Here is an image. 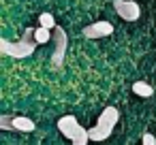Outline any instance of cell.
<instances>
[{
	"label": "cell",
	"mask_w": 156,
	"mask_h": 145,
	"mask_svg": "<svg viewBox=\"0 0 156 145\" xmlns=\"http://www.w3.org/2000/svg\"><path fill=\"white\" fill-rule=\"evenodd\" d=\"M37 41H34V28H26L20 41H0V54L2 56H11V58H28L34 54Z\"/></svg>",
	"instance_id": "obj_1"
},
{
	"label": "cell",
	"mask_w": 156,
	"mask_h": 145,
	"mask_svg": "<svg viewBox=\"0 0 156 145\" xmlns=\"http://www.w3.org/2000/svg\"><path fill=\"white\" fill-rule=\"evenodd\" d=\"M118 119H120L118 109H115V107H105V111L98 115L96 126L88 128V132H90V141H105V139L113 132Z\"/></svg>",
	"instance_id": "obj_2"
},
{
	"label": "cell",
	"mask_w": 156,
	"mask_h": 145,
	"mask_svg": "<svg viewBox=\"0 0 156 145\" xmlns=\"http://www.w3.org/2000/svg\"><path fill=\"white\" fill-rule=\"evenodd\" d=\"M66 47H69V36H66V30L56 26L54 28V56H51V64L56 68L62 66L64 62V56H66Z\"/></svg>",
	"instance_id": "obj_3"
},
{
	"label": "cell",
	"mask_w": 156,
	"mask_h": 145,
	"mask_svg": "<svg viewBox=\"0 0 156 145\" xmlns=\"http://www.w3.org/2000/svg\"><path fill=\"white\" fill-rule=\"evenodd\" d=\"M113 9L124 22H137L141 15V9L135 0H113Z\"/></svg>",
	"instance_id": "obj_4"
},
{
	"label": "cell",
	"mask_w": 156,
	"mask_h": 145,
	"mask_svg": "<svg viewBox=\"0 0 156 145\" xmlns=\"http://www.w3.org/2000/svg\"><path fill=\"white\" fill-rule=\"evenodd\" d=\"M111 32H113V26L109 22H94V24L83 28V36L86 39H105Z\"/></svg>",
	"instance_id": "obj_5"
},
{
	"label": "cell",
	"mask_w": 156,
	"mask_h": 145,
	"mask_svg": "<svg viewBox=\"0 0 156 145\" xmlns=\"http://www.w3.org/2000/svg\"><path fill=\"white\" fill-rule=\"evenodd\" d=\"M77 128H79V122H77L75 115H62V117L58 119V130H60L66 139H73V134L77 132Z\"/></svg>",
	"instance_id": "obj_6"
},
{
	"label": "cell",
	"mask_w": 156,
	"mask_h": 145,
	"mask_svg": "<svg viewBox=\"0 0 156 145\" xmlns=\"http://www.w3.org/2000/svg\"><path fill=\"white\" fill-rule=\"evenodd\" d=\"M13 124H15V130L17 132H34V128H37V124L30 117H26V115H15Z\"/></svg>",
	"instance_id": "obj_7"
},
{
	"label": "cell",
	"mask_w": 156,
	"mask_h": 145,
	"mask_svg": "<svg viewBox=\"0 0 156 145\" xmlns=\"http://www.w3.org/2000/svg\"><path fill=\"white\" fill-rule=\"evenodd\" d=\"M133 92H135L139 98H150V96L154 94V88H152L150 83H145V81H135V83H133Z\"/></svg>",
	"instance_id": "obj_8"
},
{
	"label": "cell",
	"mask_w": 156,
	"mask_h": 145,
	"mask_svg": "<svg viewBox=\"0 0 156 145\" xmlns=\"http://www.w3.org/2000/svg\"><path fill=\"white\" fill-rule=\"evenodd\" d=\"M88 141H90V132H88V128L79 126L77 132H75L73 139H71V145H88Z\"/></svg>",
	"instance_id": "obj_9"
},
{
	"label": "cell",
	"mask_w": 156,
	"mask_h": 145,
	"mask_svg": "<svg viewBox=\"0 0 156 145\" xmlns=\"http://www.w3.org/2000/svg\"><path fill=\"white\" fill-rule=\"evenodd\" d=\"M49 39H51V30H47V28H37L34 30V41L39 43V45H45V43H49Z\"/></svg>",
	"instance_id": "obj_10"
},
{
	"label": "cell",
	"mask_w": 156,
	"mask_h": 145,
	"mask_svg": "<svg viewBox=\"0 0 156 145\" xmlns=\"http://www.w3.org/2000/svg\"><path fill=\"white\" fill-rule=\"evenodd\" d=\"M13 119H15V115L5 113L2 117H0V128H2L5 132H15V124H13Z\"/></svg>",
	"instance_id": "obj_11"
},
{
	"label": "cell",
	"mask_w": 156,
	"mask_h": 145,
	"mask_svg": "<svg viewBox=\"0 0 156 145\" xmlns=\"http://www.w3.org/2000/svg\"><path fill=\"white\" fill-rule=\"evenodd\" d=\"M39 26L41 28H47V30H54L56 28V19L51 13H41L39 15Z\"/></svg>",
	"instance_id": "obj_12"
},
{
	"label": "cell",
	"mask_w": 156,
	"mask_h": 145,
	"mask_svg": "<svg viewBox=\"0 0 156 145\" xmlns=\"http://www.w3.org/2000/svg\"><path fill=\"white\" fill-rule=\"evenodd\" d=\"M141 143H143V145H156V136H154L152 132H143Z\"/></svg>",
	"instance_id": "obj_13"
}]
</instances>
